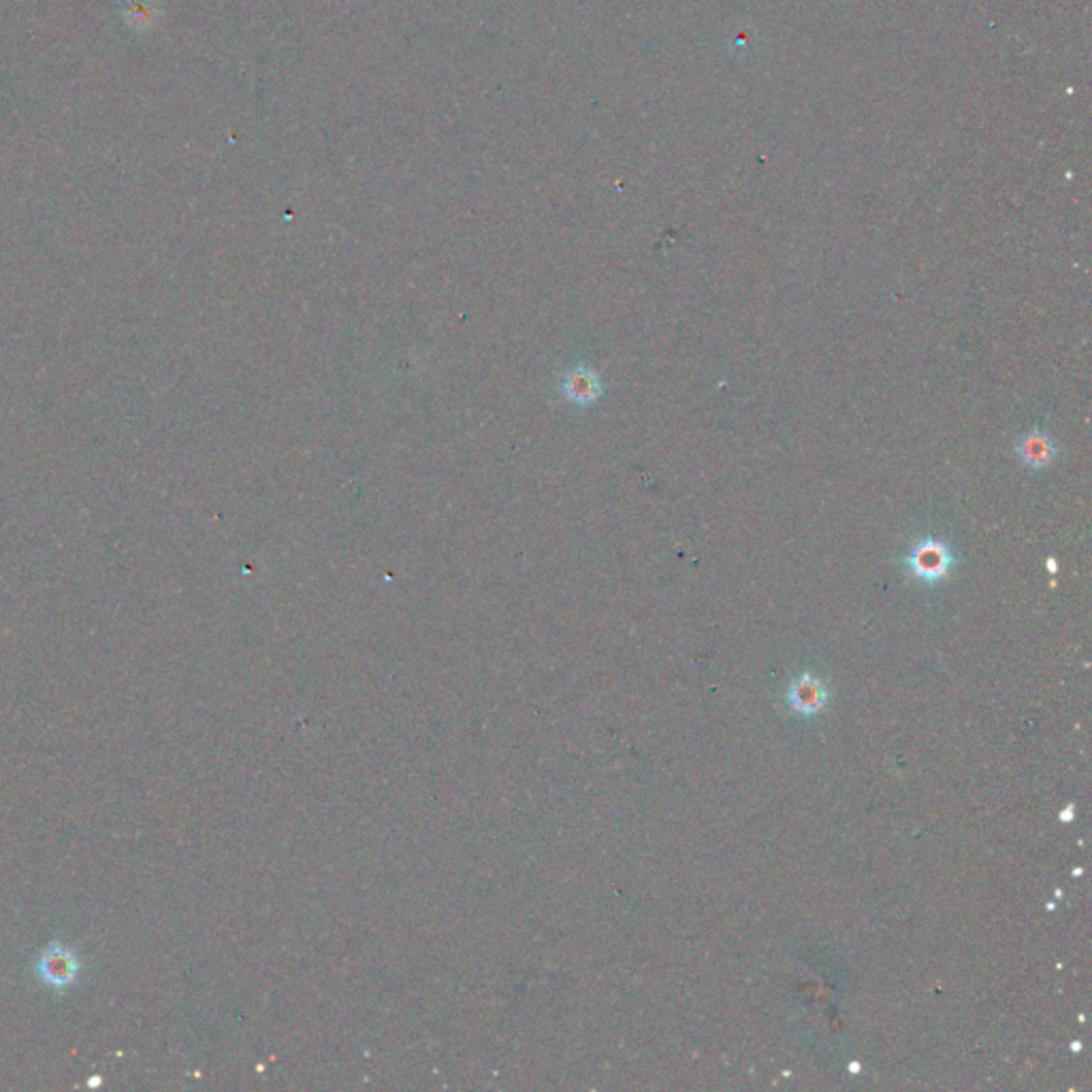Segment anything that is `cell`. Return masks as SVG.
<instances>
[{
    "label": "cell",
    "mask_w": 1092,
    "mask_h": 1092,
    "mask_svg": "<svg viewBox=\"0 0 1092 1092\" xmlns=\"http://www.w3.org/2000/svg\"><path fill=\"white\" fill-rule=\"evenodd\" d=\"M562 388H564L566 399L577 405H592L602 397V393H605L600 373L594 371L592 367L570 369L564 376Z\"/></svg>",
    "instance_id": "3957f363"
},
{
    "label": "cell",
    "mask_w": 1092,
    "mask_h": 1092,
    "mask_svg": "<svg viewBox=\"0 0 1092 1092\" xmlns=\"http://www.w3.org/2000/svg\"><path fill=\"white\" fill-rule=\"evenodd\" d=\"M826 700H828V692L824 688V683L811 675H803L801 679H796L788 692L790 707L796 713H803V715H813L822 711Z\"/></svg>",
    "instance_id": "5b68a950"
},
{
    "label": "cell",
    "mask_w": 1092,
    "mask_h": 1092,
    "mask_svg": "<svg viewBox=\"0 0 1092 1092\" xmlns=\"http://www.w3.org/2000/svg\"><path fill=\"white\" fill-rule=\"evenodd\" d=\"M1016 452H1018L1020 461L1026 467L1043 469V467H1048L1054 461L1056 452H1058V444H1056V439L1052 435H1048V433L1029 431V433H1024V435L1018 437Z\"/></svg>",
    "instance_id": "277c9868"
},
{
    "label": "cell",
    "mask_w": 1092,
    "mask_h": 1092,
    "mask_svg": "<svg viewBox=\"0 0 1092 1092\" xmlns=\"http://www.w3.org/2000/svg\"><path fill=\"white\" fill-rule=\"evenodd\" d=\"M77 971H79V965L73 952L62 948L60 943L50 945L37 963V975L47 986L58 988V990L71 986L77 977Z\"/></svg>",
    "instance_id": "7a4b0ae2"
},
{
    "label": "cell",
    "mask_w": 1092,
    "mask_h": 1092,
    "mask_svg": "<svg viewBox=\"0 0 1092 1092\" xmlns=\"http://www.w3.org/2000/svg\"><path fill=\"white\" fill-rule=\"evenodd\" d=\"M956 558L952 549L937 537H922L909 551L905 560V566L909 568L911 577H916L924 583H937L950 575L954 568Z\"/></svg>",
    "instance_id": "6da1fadb"
}]
</instances>
